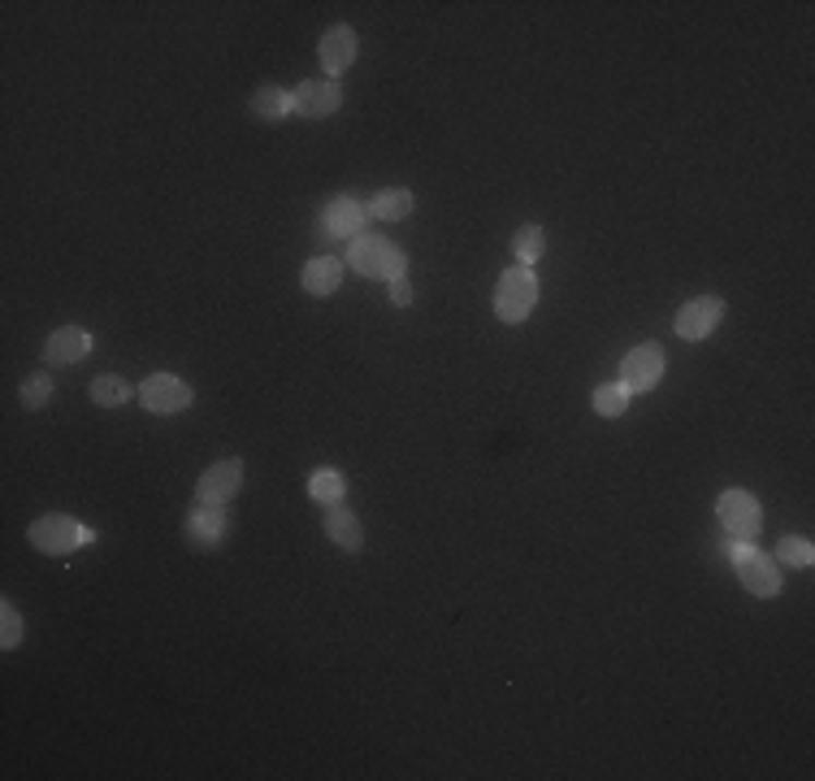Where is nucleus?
I'll return each instance as SVG.
<instances>
[{
  "label": "nucleus",
  "instance_id": "nucleus-1",
  "mask_svg": "<svg viewBox=\"0 0 815 781\" xmlns=\"http://www.w3.org/2000/svg\"><path fill=\"white\" fill-rule=\"evenodd\" d=\"M347 261H351V269L364 274V278H386V283L408 278V252H399L391 239L369 235V230L356 235V239L347 243Z\"/></svg>",
  "mask_w": 815,
  "mask_h": 781
},
{
  "label": "nucleus",
  "instance_id": "nucleus-2",
  "mask_svg": "<svg viewBox=\"0 0 815 781\" xmlns=\"http://www.w3.org/2000/svg\"><path fill=\"white\" fill-rule=\"evenodd\" d=\"M534 304H538V278H534V269L507 265L499 274V287H494V313H499V322L520 326L534 313Z\"/></svg>",
  "mask_w": 815,
  "mask_h": 781
},
{
  "label": "nucleus",
  "instance_id": "nucleus-3",
  "mask_svg": "<svg viewBox=\"0 0 815 781\" xmlns=\"http://www.w3.org/2000/svg\"><path fill=\"white\" fill-rule=\"evenodd\" d=\"M26 539H31V548L44 552V556H70L74 548L96 543V530H87L83 521L65 517V513H48V517H39V521L26 530Z\"/></svg>",
  "mask_w": 815,
  "mask_h": 781
},
{
  "label": "nucleus",
  "instance_id": "nucleus-4",
  "mask_svg": "<svg viewBox=\"0 0 815 781\" xmlns=\"http://www.w3.org/2000/svg\"><path fill=\"white\" fill-rule=\"evenodd\" d=\"M716 517H720V526H724V534H729L733 543H755V539H759L764 508H759V500H755L751 491H742V486L724 491V495L716 500Z\"/></svg>",
  "mask_w": 815,
  "mask_h": 781
},
{
  "label": "nucleus",
  "instance_id": "nucleus-5",
  "mask_svg": "<svg viewBox=\"0 0 815 781\" xmlns=\"http://www.w3.org/2000/svg\"><path fill=\"white\" fill-rule=\"evenodd\" d=\"M733 569L755 599H772L781 590V565L772 556H764L755 543H733Z\"/></svg>",
  "mask_w": 815,
  "mask_h": 781
},
{
  "label": "nucleus",
  "instance_id": "nucleus-6",
  "mask_svg": "<svg viewBox=\"0 0 815 781\" xmlns=\"http://www.w3.org/2000/svg\"><path fill=\"white\" fill-rule=\"evenodd\" d=\"M243 491V460L239 456H226L217 465H208L195 482V500L200 504H230L235 495Z\"/></svg>",
  "mask_w": 815,
  "mask_h": 781
},
{
  "label": "nucleus",
  "instance_id": "nucleus-7",
  "mask_svg": "<svg viewBox=\"0 0 815 781\" xmlns=\"http://www.w3.org/2000/svg\"><path fill=\"white\" fill-rule=\"evenodd\" d=\"M724 322V300L720 296H694V300H685L681 309H676V335L681 339H707L716 326Z\"/></svg>",
  "mask_w": 815,
  "mask_h": 781
},
{
  "label": "nucleus",
  "instance_id": "nucleus-8",
  "mask_svg": "<svg viewBox=\"0 0 815 781\" xmlns=\"http://www.w3.org/2000/svg\"><path fill=\"white\" fill-rule=\"evenodd\" d=\"M343 105V87L334 79H304L296 92H291V113H304L313 122H322L329 113H338Z\"/></svg>",
  "mask_w": 815,
  "mask_h": 781
},
{
  "label": "nucleus",
  "instance_id": "nucleus-9",
  "mask_svg": "<svg viewBox=\"0 0 815 781\" xmlns=\"http://www.w3.org/2000/svg\"><path fill=\"white\" fill-rule=\"evenodd\" d=\"M135 395H140V404H144L148 412H157V417L182 412V408H191V399H195V390L187 387L182 379H173V374H153Z\"/></svg>",
  "mask_w": 815,
  "mask_h": 781
},
{
  "label": "nucleus",
  "instance_id": "nucleus-10",
  "mask_svg": "<svg viewBox=\"0 0 815 781\" xmlns=\"http://www.w3.org/2000/svg\"><path fill=\"white\" fill-rule=\"evenodd\" d=\"M226 530H230L226 504H200V500H195V508L187 513V543H191L195 552H213V548L226 539Z\"/></svg>",
  "mask_w": 815,
  "mask_h": 781
},
{
  "label": "nucleus",
  "instance_id": "nucleus-11",
  "mask_svg": "<svg viewBox=\"0 0 815 781\" xmlns=\"http://www.w3.org/2000/svg\"><path fill=\"white\" fill-rule=\"evenodd\" d=\"M663 379V348L659 344H638L625 361H621V383L625 390H655Z\"/></svg>",
  "mask_w": 815,
  "mask_h": 781
},
{
  "label": "nucleus",
  "instance_id": "nucleus-12",
  "mask_svg": "<svg viewBox=\"0 0 815 781\" xmlns=\"http://www.w3.org/2000/svg\"><path fill=\"white\" fill-rule=\"evenodd\" d=\"M364 221H369V204H360L356 195H334L326 208H322V226H326L334 239L364 235Z\"/></svg>",
  "mask_w": 815,
  "mask_h": 781
},
{
  "label": "nucleus",
  "instance_id": "nucleus-13",
  "mask_svg": "<svg viewBox=\"0 0 815 781\" xmlns=\"http://www.w3.org/2000/svg\"><path fill=\"white\" fill-rule=\"evenodd\" d=\"M87 352H92V335L79 331V326H61V331H52L48 344H44V361H48V365H74V361H83Z\"/></svg>",
  "mask_w": 815,
  "mask_h": 781
},
{
  "label": "nucleus",
  "instance_id": "nucleus-14",
  "mask_svg": "<svg viewBox=\"0 0 815 781\" xmlns=\"http://www.w3.org/2000/svg\"><path fill=\"white\" fill-rule=\"evenodd\" d=\"M317 57H322L326 74H343V70H347V65L356 61V31H351L347 22L329 26L326 35H322V48H317Z\"/></svg>",
  "mask_w": 815,
  "mask_h": 781
},
{
  "label": "nucleus",
  "instance_id": "nucleus-15",
  "mask_svg": "<svg viewBox=\"0 0 815 781\" xmlns=\"http://www.w3.org/2000/svg\"><path fill=\"white\" fill-rule=\"evenodd\" d=\"M326 539L343 552H360L364 530H360V517L347 504H329L326 508Z\"/></svg>",
  "mask_w": 815,
  "mask_h": 781
},
{
  "label": "nucleus",
  "instance_id": "nucleus-16",
  "mask_svg": "<svg viewBox=\"0 0 815 781\" xmlns=\"http://www.w3.org/2000/svg\"><path fill=\"white\" fill-rule=\"evenodd\" d=\"M300 287L309 291V296H334L338 287H343V265L334 261V256H313L309 265H304V274H300Z\"/></svg>",
  "mask_w": 815,
  "mask_h": 781
},
{
  "label": "nucleus",
  "instance_id": "nucleus-17",
  "mask_svg": "<svg viewBox=\"0 0 815 781\" xmlns=\"http://www.w3.org/2000/svg\"><path fill=\"white\" fill-rule=\"evenodd\" d=\"M248 113H252L256 122H283V118L291 113V92H283V87L265 83V87H256V92H252Z\"/></svg>",
  "mask_w": 815,
  "mask_h": 781
},
{
  "label": "nucleus",
  "instance_id": "nucleus-18",
  "mask_svg": "<svg viewBox=\"0 0 815 781\" xmlns=\"http://www.w3.org/2000/svg\"><path fill=\"white\" fill-rule=\"evenodd\" d=\"M412 208H417V200H412V192H408V188H386V192L373 195L369 217H382V221H404V217H412Z\"/></svg>",
  "mask_w": 815,
  "mask_h": 781
},
{
  "label": "nucleus",
  "instance_id": "nucleus-19",
  "mask_svg": "<svg viewBox=\"0 0 815 781\" xmlns=\"http://www.w3.org/2000/svg\"><path fill=\"white\" fill-rule=\"evenodd\" d=\"M547 252V230L542 226H534V221H525V226H516L512 230V256H516V265H534L538 256Z\"/></svg>",
  "mask_w": 815,
  "mask_h": 781
},
{
  "label": "nucleus",
  "instance_id": "nucleus-20",
  "mask_svg": "<svg viewBox=\"0 0 815 781\" xmlns=\"http://www.w3.org/2000/svg\"><path fill=\"white\" fill-rule=\"evenodd\" d=\"M309 495L317 500V504H343V495H347V478L338 473V469H317L313 478H309Z\"/></svg>",
  "mask_w": 815,
  "mask_h": 781
},
{
  "label": "nucleus",
  "instance_id": "nucleus-21",
  "mask_svg": "<svg viewBox=\"0 0 815 781\" xmlns=\"http://www.w3.org/2000/svg\"><path fill=\"white\" fill-rule=\"evenodd\" d=\"M92 399H96L100 408H118V404L131 399V383L118 379V374H100V379L92 383Z\"/></svg>",
  "mask_w": 815,
  "mask_h": 781
},
{
  "label": "nucleus",
  "instance_id": "nucleus-22",
  "mask_svg": "<svg viewBox=\"0 0 815 781\" xmlns=\"http://www.w3.org/2000/svg\"><path fill=\"white\" fill-rule=\"evenodd\" d=\"M777 565H790V569H812V565H815L812 539H781V548H777Z\"/></svg>",
  "mask_w": 815,
  "mask_h": 781
},
{
  "label": "nucleus",
  "instance_id": "nucleus-23",
  "mask_svg": "<svg viewBox=\"0 0 815 781\" xmlns=\"http://www.w3.org/2000/svg\"><path fill=\"white\" fill-rule=\"evenodd\" d=\"M630 408V390H625V383H603V387L595 390V412L599 417H621Z\"/></svg>",
  "mask_w": 815,
  "mask_h": 781
},
{
  "label": "nucleus",
  "instance_id": "nucleus-24",
  "mask_svg": "<svg viewBox=\"0 0 815 781\" xmlns=\"http://www.w3.org/2000/svg\"><path fill=\"white\" fill-rule=\"evenodd\" d=\"M22 408H44L48 399H52V379H48V370H39V374H31L26 383H22Z\"/></svg>",
  "mask_w": 815,
  "mask_h": 781
},
{
  "label": "nucleus",
  "instance_id": "nucleus-25",
  "mask_svg": "<svg viewBox=\"0 0 815 781\" xmlns=\"http://www.w3.org/2000/svg\"><path fill=\"white\" fill-rule=\"evenodd\" d=\"M0 621H4V634H0V647H4V651H13V647L22 642V616H17V608H13L9 599L0 603Z\"/></svg>",
  "mask_w": 815,
  "mask_h": 781
},
{
  "label": "nucleus",
  "instance_id": "nucleus-26",
  "mask_svg": "<svg viewBox=\"0 0 815 781\" xmlns=\"http://www.w3.org/2000/svg\"><path fill=\"white\" fill-rule=\"evenodd\" d=\"M391 304H399V309L412 304V287H408V278H395V283H391Z\"/></svg>",
  "mask_w": 815,
  "mask_h": 781
}]
</instances>
